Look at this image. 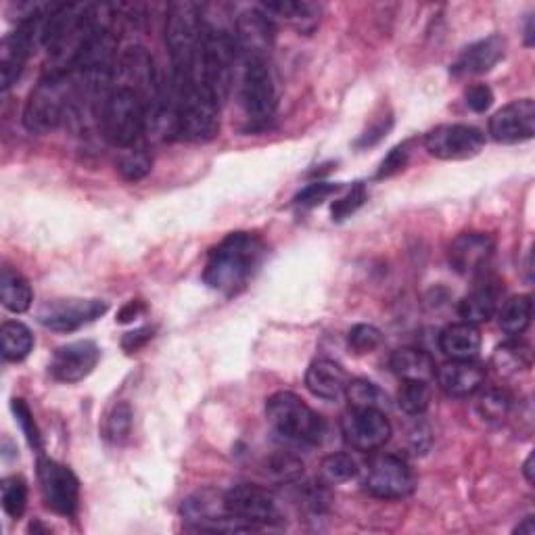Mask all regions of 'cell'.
Instances as JSON below:
<instances>
[{
	"label": "cell",
	"mask_w": 535,
	"mask_h": 535,
	"mask_svg": "<svg viewBox=\"0 0 535 535\" xmlns=\"http://www.w3.org/2000/svg\"><path fill=\"white\" fill-rule=\"evenodd\" d=\"M398 404L410 416H421L431 404L429 381H402Z\"/></svg>",
	"instance_id": "35"
},
{
	"label": "cell",
	"mask_w": 535,
	"mask_h": 535,
	"mask_svg": "<svg viewBox=\"0 0 535 535\" xmlns=\"http://www.w3.org/2000/svg\"><path fill=\"white\" fill-rule=\"evenodd\" d=\"M224 504L228 515L235 521L247 525L249 529L268 525L278 517L276 498L268 487L262 485L253 483L235 485L230 492L224 494Z\"/></svg>",
	"instance_id": "13"
},
{
	"label": "cell",
	"mask_w": 535,
	"mask_h": 535,
	"mask_svg": "<svg viewBox=\"0 0 535 535\" xmlns=\"http://www.w3.org/2000/svg\"><path fill=\"white\" fill-rule=\"evenodd\" d=\"M3 492V508L11 519H19L28 506V485L21 477H7L0 485Z\"/></svg>",
	"instance_id": "38"
},
{
	"label": "cell",
	"mask_w": 535,
	"mask_h": 535,
	"mask_svg": "<svg viewBox=\"0 0 535 535\" xmlns=\"http://www.w3.org/2000/svg\"><path fill=\"white\" fill-rule=\"evenodd\" d=\"M504 53H506L504 38L496 34L487 36L462 51V55L452 65V74L456 78H462V76H481L492 72V69L504 59Z\"/></svg>",
	"instance_id": "21"
},
{
	"label": "cell",
	"mask_w": 535,
	"mask_h": 535,
	"mask_svg": "<svg viewBox=\"0 0 535 535\" xmlns=\"http://www.w3.org/2000/svg\"><path fill=\"white\" fill-rule=\"evenodd\" d=\"M151 339H153V329L145 327V329H136V331L128 333V335L124 337L122 345H124V350H126V352H136V350H141V347H143L147 341H151Z\"/></svg>",
	"instance_id": "48"
},
{
	"label": "cell",
	"mask_w": 535,
	"mask_h": 535,
	"mask_svg": "<svg viewBox=\"0 0 535 535\" xmlns=\"http://www.w3.org/2000/svg\"><path fill=\"white\" fill-rule=\"evenodd\" d=\"M266 247L251 232H232L212 249L203 270V281L220 293H237L260 268Z\"/></svg>",
	"instance_id": "1"
},
{
	"label": "cell",
	"mask_w": 535,
	"mask_h": 535,
	"mask_svg": "<svg viewBox=\"0 0 535 535\" xmlns=\"http://www.w3.org/2000/svg\"><path fill=\"white\" fill-rule=\"evenodd\" d=\"M11 408H13V414H15V418H17V423H19L23 435L28 437L30 446L40 448V433H38V427H36V423H34V414H32V410L28 408V404L23 402V400H17V398H15L13 404H11Z\"/></svg>",
	"instance_id": "44"
},
{
	"label": "cell",
	"mask_w": 535,
	"mask_h": 535,
	"mask_svg": "<svg viewBox=\"0 0 535 535\" xmlns=\"http://www.w3.org/2000/svg\"><path fill=\"white\" fill-rule=\"evenodd\" d=\"M178 105V136L193 143H207L220 132V101L203 80L174 84Z\"/></svg>",
	"instance_id": "3"
},
{
	"label": "cell",
	"mask_w": 535,
	"mask_h": 535,
	"mask_svg": "<svg viewBox=\"0 0 535 535\" xmlns=\"http://www.w3.org/2000/svg\"><path fill=\"white\" fill-rule=\"evenodd\" d=\"M485 368L473 360H450L437 368V385L452 398H467L481 389Z\"/></svg>",
	"instance_id": "22"
},
{
	"label": "cell",
	"mask_w": 535,
	"mask_h": 535,
	"mask_svg": "<svg viewBox=\"0 0 535 535\" xmlns=\"http://www.w3.org/2000/svg\"><path fill=\"white\" fill-rule=\"evenodd\" d=\"M341 191V184H333V182H312L308 184L304 191H301L295 197V203L301 207H316L320 203L327 201L331 195Z\"/></svg>",
	"instance_id": "42"
},
{
	"label": "cell",
	"mask_w": 535,
	"mask_h": 535,
	"mask_svg": "<svg viewBox=\"0 0 535 535\" xmlns=\"http://www.w3.org/2000/svg\"><path fill=\"white\" fill-rule=\"evenodd\" d=\"M239 95L251 126H266L272 120L276 109V86L266 61L243 59Z\"/></svg>",
	"instance_id": "9"
},
{
	"label": "cell",
	"mask_w": 535,
	"mask_h": 535,
	"mask_svg": "<svg viewBox=\"0 0 535 535\" xmlns=\"http://www.w3.org/2000/svg\"><path fill=\"white\" fill-rule=\"evenodd\" d=\"M364 487L375 498L400 500L412 494L414 473L404 458L395 454H379L368 462Z\"/></svg>",
	"instance_id": "10"
},
{
	"label": "cell",
	"mask_w": 535,
	"mask_h": 535,
	"mask_svg": "<svg viewBox=\"0 0 535 535\" xmlns=\"http://www.w3.org/2000/svg\"><path fill=\"white\" fill-rule=\"evenodd\" d=\"M99 126L109 145L134 147L147 132V105L134 90L113 86L99 107Z\"/></svg>",
	"instance_id": "4"
},
{
	"label": "cell",
	"mask_w": 535,
	"mask_h": 535,
	"mask_svg": "<svg viewBox=\"0 0 535 535\" xmlns=\"http://www.w3.org/2000/svg\"><path fill=\"white\" fill-rule=\"evenodd\" d=\"M264 471L270 479L278 483L297 481L301 475H304V460L287 452H278L266 458Z\"/></svg>",
	"instance_id": "36"
},
{
	"label": "cell",
	"mask_w": 535,
	"mask_h": 535,
	"mask_svg": "<svg viewBox=\"0 0 535 535\" xmlns=\"http://www.w3.org/2000/svg\"><path fill=\"white\" fill-rule=\"evenodd\" d=\"M34 347V335L23 322L9 320L0 327V350L9 362L26 360Z\"/></svg>",
	"instance_id": "29"
},
{
	"label": "cell",
	"mask_w": 535,
	"mask_h": 535,
	"mask_svg": "<svg viewBox=\"0 0 535 535\" xmlns=\"http://www.w3.org/2000/svg\"><path fill=\"white\" fill-rule=\"evenodd\" d=\"M260 9L274 21L283 19L291 23L299 32H310L316 28L320 7L314 3H304V0H278V3L260 5Z\"/></svg>",
	"instance_id": "26"
},
{
	"label": "cell",
	"mask_w": 535,
	"mask_h": 535,
	"mask_svg": "<svg viewBox=\"0 0 535 535\" xmlns=\"http://www.w3.org/2000/svg\"><path fill=\"white\" fill-rule=\"evenodd\" d=\"M0 301L13 314L28 312L34 301L30 283L15 270L3 268V274H0Z\"/></svg>",
	"instance_id": "28"
},
{
	"label": "cell",
	"mask_w": 535,
	"mask_h": 535,
	"mask_svg": "<svg viewBox=\"0 0 535 535\" xmlns=\"http://www.w3.org/2000/svg\"><path fill=\"white\" fill-rule=\"evenodd\" d=\"M485 134L467 124H441L425 136V149L444 161L471 159L481 153Z\"/></svg>",
	"instance_id": "14"
},
{
	"label": "cell",
	"mask_w": 535,
	"mask_h": 535,
	"mask_svg": "<svg viewBox=\"0 0 535 535\" xmlns=\"http://www.w3.org/2000/svg\"><path fill=\"white\" fill-rule=\"evenodd\" d=\"M53 5H38L28 15H23L15 32H11L0 46V86L9 90L26 67L34 46L42 44V26Z\"/></svg>",
	"instance_id": "8"
},
{
	"label": "cell",
	"mask_w": 535,
	"mask_h": 535,
	"mask_svg": "<svg viewBox=\"0 0 535 535\" xmlns=\"http://www.w3.org/2000/svg\"><path fill=\"white\" fill-rule=\"evenodd\" d=\"M237 53L239 49L235 42V34L205 26L195 78L203 80L205 86L214 92L220 103L228 97L232 78H235Z\"/></svg>",
	"instance_id": "7"
},
{
	"label": "cell",
	"mask_w": 535,
	"mask_h": 535,
	"mask_svg": "<svg viewBox=\"0 0 535 535\" xmlns=\"http://www.w3.org/2000/svg\"><path fill=\"white\" fill-rule=\"evenodd\" d=\"M115 168H118L124 180L138 182L153 170V157L149 155L145 147L134 145V147L122 149L118 161H115Z\"/></svg>",
	"instance_id": "32"
},
{
	"label": "cell",
	"mask_w": 535,
	"mask_h": 535,
	"mask_svg": "<svg viewBox=\"0 0 535 535\" xmlns=\"http://www.w3.org/2000/svg\"><path fill=\"white\" fill-rule=\"evenodd\" d=\"M203 7L191 0L172 3L166 13V44L172 61V82L184 84L195 78L203 46Z\"/></svg>",
	"instance_id": "2"
},
{
	"label": "cell",
	"mask_w": 535,
	"mask_h": 535,
	"mask_svg": "<svg viewBox=\"0 0 535 535\" xmlns=\"http://www.w3.org/2000/svg\"><path fill=\"white\" fill-rule=\"evenodd\" d=\"M510 408H513V398H510L506 389L492 387L479 395L477 410L487 423H504L510 414Z\"/></svg>",
	"instance_id": "34"
},
{
	"label": "cell",
	"mask_w": 535,
	"mask_h": 535,
	"mask_svg": "<svg viewBox=\"0 0 535 535\" xmlns=\"http://www.w3.org/2000/svg\"><path fill=\"white\" fill-rule=\"evenodd\" d=\"M358 475V462L350 454H331L320 462V477L324 483L339 485Z\"/></svg>",
	"instance_id": "37"
},
{
	"label": "cell",
	"mask_w": 535,
	"mask_h": 535,
	"mask_svg": "<svg viewBox=\"0 0 535 535\" xmlns=\"http://www.w3.org/2000/svg\"><path fill=\"white\" fill-rule=\"evenodd\" d=\"M107 308V301L101 299H55L40 308L38 320L51 331L72 333L101 318Z\"/></svg>",
	"instance_id": "16"
},
{
	"label": "cell",
	"mask_w": 535,
	"mask_h": 535,
	"mask_svg": "<svg viewBox=\"0 0 535 535\" xmlns=\"http://www.w3.org/2000/svg\"><path fill=\"white\" fill-rule=\"evenodd\" d=\"M391 370L402 381H429L435 375V362L418 347H400L389 358Z\"/></svg>",
	"instance_id": "25"
},
{
	"label": "cell",
	"mask_w": 535,
	"mask_h": 535,
	"mask_svg": "<svg viewBox=\"0 0 535 535\" xmlns=\"http://www.w3.org/2000/svg\"><path fill=\"white\" fill-rule=\"evenodd\" d=\"M274 21L260 9H247L235 21V42L243 59L266 61L274 44Z\"/></svg>",
	"instance_id": "18"
},
{
	"label": "cell",
	"mask_w": 535,
	"mask_h": 535,
	"mask_svg": "<svg viewBox=\"0 0 535 535\" xmlns=\"http://www.w3.org/2000/svg\"><path fill=\"white\" fill-rule=\"evenodd\" d=\"M341 431L347 444L358 452H375L391 437V423L383 410L352 408L343 416Z\"/></svg>",
	"instance_id": "15"
},
{
	"label": "cell",
	"mask_w": 535,
	"mask_h": 535,
	"mask_svg": "<svg viewBox=\"0 0 535 535\" xmlns=\"http://www.w3.org/2000/svg\"><path fill=\"white\" fill-rule=\"evenodd\" d=\"M531 364L529 347L521 341H506L498 345V350L492 356V368L500 377H515L519 372L527 370Z\"/></svg>",
	"instance_id": "31"
},
{
	"label": "cell",
	"mask_w": 535,
	"mask_h": 535,
	"mask_svg": "<svg viewBox=\"0 0 535 535\" xmlns=\"http://www.w3.org/2000/svg\"><path fill=\"white\" fill-rule=\"evenodd\" d=\"M498 310V291L492 285H483L473 289L467 297L458 304V314L462 322L469 324H483L492 320Z\"/></svg>",
	"instance_id": "27"
},
{
	"label": "cell",
	"mask_w": 535,
	"mask_h": 535,
	"mask_svg": "<svg viewBox=\"0 0 535 535\" xmlns=\"http://www.w3.org/2000/svg\"><path fill=\"white\" fill-rule=\"evenodd\" d=\"M391 126H393V120H391V118L381 120L379 124L372 126V128L360 138L358 147H372V145H377L379 141H383V138L387 136V132L391 130Z\"/></svg>",
	"instance_id": "46"
},
{
	"label": "cell",
	"mask_w": 535,
	"mask_h": 535,
	"mask_svg": "<svg viewBox=\"0 0 535 535\" xmlns=\"http://www.w3.org/2000/svg\"><path fill=\"white\" fill-rule=\"evenodd\" d=\"M266 418L274 433L295 446H316L322 441L324 421L293 391H278L266 402Z\"/></svg>",
	"instance_id": "5"
},
{
	"label": "cell",
	"mask_w": 535,
	"mask_h": 535,
	"mask_svg": "<svg viewBox=\"0 0 535 535\" xmlns=\"http://www.w3.org/2000/svg\"><path fill=\"white\" fill-rule=\"evenodd\" d=\"M490 134L502 145L531 141L535 134V103L531 99H519L498 109L490 120Z\"/></svg>",
	"instance_id": "17"
},
{
	"label": "cell",
	"mask_w": 535,
	"mask_h": 535,
	"mask_svg": "<svg viewBox=\"0 0 535 535\" xmlns=\"http://www.w3.org/2000/svg\"><path fill=\"white\" fill-rule=\"evenodd\" d=\"M72 88L67 72H46V76L32 90L23 109V126L32 134H49L69 118L72 107Z\"/></svg>",
	"instance_id": "6"
},
{
	"label": "cell",
	"mask_w": 535,
	"mask_h": 535,
	"mask_svg": "<svg viewBox=\"0 0 535 535\" xmlns=\"http://www.w3.org/2000/svg\"><path fill=\"white\" fill-rule=\"evenodd\" d=\"M494 249V239L485 232H464L452 241L448 262L460 276H475L490 264Z\"/></svg>",
	"instance_id": "20"
},
{
	"label": "cell",
	"mask_w": 535,
	"mask_h": 535,
	"mask_svg": "<svg viewBox=\"0 0 535 535\" xmlns=\"http://www.w3.org/2000/svg\"><path fill=\"white\" fill-rule=\"evenodd\" d=\"M410 444L414 454H425L431 446V431L427 425H416L410 433Z\"/></svg>",
	"instance_id": "47"
},
{
	"label": "cell",
	"mask_w": 535,
	"mask_h": 535,
	"mask_svg": "<svg viewBox=\"0 0 535 535\" xmlns=\"http://www.w3.org/2000/svg\"><path fill=\"white\" fill-rule=\"evenodd\" d=\"M132 431V408L126 402L115 404L107 414L105 437L111 444H124Z\"/></svg>",
	"instance_id": "39"
},
{
	"label": "cell",
	"mask_w": 535,
	"mask_h": 535,
	"mask_svg": "<svg viewBox=\"0 0 535 535\" xmlns=\"http://www.w3.org/2000/svg\"><path fill=\"white\" fill-rule=\"evenodd\" d=\"M531 312H533V301L531 295H517L510 297L506 304L500 310V329L510 335V337H519L523 335L529 324H531Z\"/></svg>",
	"instance_id": "30"
},
{
	"label": "cell",
	"mask_w": 535,
	"mask_h": 535,
	"mask_svg": "<svg viewBox=\"0 0 535 535\" xmlns=\"http://www.w3.org/2000/svg\"><path fill=\"white\" fill-rule=\"evenodd\" d=\"M523 475H525V479H527L529 483H533V481H535V477H533V454H529V456H527V460H525Z\"/></svg>",
	"instance_id": "51"
},
{
	"label": "cell",
	"mask_w": 535,
	"mask_h": 535,
	"mask_svg": "<svg viewBox=\"0 0 535 535\" xmlns=\"http://www.w3.org/2000/svg\"><path fill=\"white\" fill-rule=\"evenodd\" d=\"M364 201H366V186L362 182H356L352 186L350 193H347L345 197H341L339 201L333 203V207H331L333 220L341 222L345 218H350L352 214H356L358 209L364 205Z\"/></svg>",
	"instance_id": "41"
},
{
	"label": "cell",
	"mask_w": 535,
	"mask_h": 535,
	"mask_svg": "<svg viewBox=\"0 0 535 535\" xmlns=\"http://www.w3.org/2000/svg\"><path fill=\"white\" fill-rule=\"evenodd\" d=\"M138 312H141V301H130V304L120 312L118 320L120 322H130L134 316H138Z\"/></svg>",
	"instance_id": "49"
},
{
	"label": "cell",
	"mask_w": 535,
	"mask_h": 535,
	"mask_svg": "<svg viewBox=\"0 0 535 535\" xmlns=\"http://www.w3.org/2000/svg\"><path fill=\"white\" fill-rule=\"evenodd\" d=\"M345 398L352 408L383 410L387 406V395L381 391V387L366 379H354L347 383Z\"/></svg>",
	"instance_id": "33"
},
{
	"label": "cell",
	"mask_w": 535,
	"mask_h": 535,
	"mask_svg": "<svg viewBox=\"0 0 535 535\" xmlns=\"http://www.w3.org/2000/svg\"><path fill=\"white\" fill-rule=\"evenodd\" d=\"M408 157H410V143H402L395 149H391L389 155L381 161L377 178L383 180V178H391L398 172H402L406 168V164H408Z\"/></svg>",
	"instance_id": "43"
},
{
	"label": "cell",
	"mask_w": 535,
	"mask_h": 535,
	"mask_svg": "<svg viewBox=\"0 0 535 535\" xmlns=\"http://www.w3.org/2000/svg\"><path fill=\"white\" fill-rule=\"evenodd\" d=\"M101 350L95 341H74L57 347L51 360V375L61 383H80L97 368Z\"/></svg>",
	"instance_id": "19"
},
{
	"label": "cell",
	"mask_w": 535,
	"mask_h": 535,
	"mask_svg": "<svg viewBox=\"0 0 535 535\" xmlns=\"http://www.w3.org/2000/svg\"><path fill=\"white\" fill-rule=\"evenodd\" d=\"M517 533H525V535H533L535 533V523H533V517H527L523 519V523L515 529Z\"/></svg>",
	"instance_id": "50"
},
{
	"label": "cell",
	"mask_w": 535,
	"mask_h": 535,
	"mask_svg": "<svg viewBox=\"0 0 535 535\" xmlns=\"http://www.w3.org/2000/svg\"><path fill=\"white\" fill-rule=\"evenodd\" d=\"M464 99H467V105L469 109H473L475 113H483L490 109L494 105V92L490 86L485 84H475L467 90V95H464Z\"/></svg>",
	"instance_id": "45"
},
{
	"label": "cell",
	"mask_w": 535,
	"mask_h": 535,
	"mask_svg": "<svg viewBox=\"0 0 535 535\" xmlns=\"http://www.w3.org/2000/svg\"><path fill=\"white\" fill-rule=\"evenodd\" d=\"M481 333L475 324L456 322L439 335V350L450 360H473L481 352Z\"/></svg>",
	"instance_id": "24"
},
{
	"label": "cell",
	"mask_w": 535,
	"mask_h": 535,
	"mask_svg": "<svg viewBox=\"0 0 535 535\" xmlns=\"http://www.w3.org/2000/svg\"><path fill=\"white\" fill-rule=\"evenodd\" d=\"M347 383H350V377L343 366L327 358L314 360L306 372V387L320 400L335 402L343 398Z\"/></svg>",
	"instance_id": "23"
},
{
	"label": "cell",
	"mask_w": 535,
	"mask_h": 535,
	"mask_svg": "<svg viewBox=\"0 0 535 535\" xmlns=\"http://www.w3.org/2000/svg\"><path fill=\"white\" fill-rule=\"evenodd\" d=\"M347 343H350L352 352L358 356L372 354L383 343V335L372 324H356V327L347 335Z\"/></svg>",
	"instance_id": "40"
},
{
	"label": "cell",
	"mask_w": 535,
	"mask_h": 535,
	"mask_svg": "<svg viewBox=\"0 0 535 535\" xmlns=\"http://www.w3.org/2000/svg\"><path fill=\"white\" fill-rule=\"evenodd\" d=\"M115 78H120L118 86L134 90L136 95L145 101L147 115L161 99H164L166 90L159 84L153 57L149 55L147 49H143V46H130V49H126L120 55Z\"/></svg>",
	"instance_id": "12"
},
{
	"label": "cell",
	"mask_w": 535,
	"mask_h": 535,
	"mask_svg": "<svg viewBox=\"0 0 535 535\" xmlns=\"http://www.w3.org/2000/svg\"><path fill=\"white\" fill-rule=\"evenodd\" d=\"M38 483L42 498L53 513L74 517L80 502V481L65 464L42 456L38 460Z\"/></svg>",
	"instance_id": "11"
}]
</instances>
